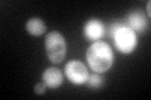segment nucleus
Instances as JSON below:
<instances>
[{
    "label": "nucleus",
    "mask_w": 151,
    "mask_h": 100,
    "mask_svg": "<svg viewBox=\"0 0 151 100\" xmlns=\"http://www.w3.org/2000/svg\"><path fill=\"white\" fill-rule=\"evenodd\" d=\"M87 85L92 89H100L103 85V79L98 75V73H94L92 75H89L87 79Z\"/></svg>",
    "instance_id": "9"
},
{
    "label": "nucleus",
    "mask_w": 151,
    "mask_h": 100,
    "mask_svg": "<svg viewBox=\"0 0 151 100\" xmlns=\"http://www.w3.org/2000/svg\"><path fill=\"white\" fill-rule=\"evenodd\" d=\"M105 34H106L105 25L98 19H89L86 23V25H84L83 35L89 41L100 40Z\"/></svg>",
    "instance_id": "5"
},
{
    "label": "nucleus",
    "mask_w": 151,
    "mask_h": 100,
    "mask_svg": "<svg viewBox=\"0 0 151 100\" xmlns=\"http://www.w3.org/2000/svg\"><path fill=\"white\" fill-rule=\"evenodd\" d=\"M150 5H151V3L147 1V15L150 16V14H151V10H150Z\"/></svg>",
    "instance_id": "11"
},
{
    "label": "nucleus",
    "mask_w": 151,
    "mask_h": 100,
    "mask_svg": "<svg viewBox=\"0 0 151 100\" xmlns=\"http://www.w3.org/2000/svg\"><path fill=\"white\" fill-rule=\"evenodd\" d=\"M86 58L88 65L94 73H105L113 64V53L105 41H94L88 48Z\"/></svg>",
    "instance_id": "1"
},
{
    "label": "nucleus",
    "mask_w": 151,
    "mask_h": 100,
    "mask_svg": "<svg viewBox=\"0 0 151 100\" xmlns=\"http://www.w3.org/2000/svg\"><path fill=\"white\" fill-rule=\"evenodd\" d=\"M45 51L47 56L52 63H60L67 54V44L62 34L58 31H52L45 36Z\"/></svg>",
    "instance_id": "3"
},
{
    "label": "nucleus",
    "mask_w": 151,
    "mask_h": 100,
    "mask_svg": "<svg viewBox=\"0 0 151 100\" xmlns=\"http://www.w3.org/2000/svg\"><path fill=\"white\" fill-rule=\"evenodd\" d=\"M65 77L70 83L81 85L87 83L89 75L83 63L78 60H72L65 65Z\"/></svg>",
    "instance_id": "4"
},
{
    "label": "nucleus",
    "mask_w": 151,
    "mask_h": 100,
    "mask_svg": "<svg viewBox=\"0 0 151 100\" xmlns=\"http://www.w3.org/2000/svg\"><path fill=\"white\" fill-rule=\"evenodd\" d=\"M25 29L29 33L30 35H34V36H40L43 35L45 30H47V26L45 24L43 23V20L39 18H32L27 21L25 24Z\"/></svg>",
    "instance_id": "8"
},
{
    "label": "nucleus",
    "mask_w": 151,
    "mask_h": 100,
    "mask_svg": "<svg viewBox=\"0 0 151 100\" xmlns=\"http://www.w3.org/2000/svg\"><path fill=\"white\" fill-rule=\"evenodd\" d=\"M42 80L43 83L50 89L58 88L63 82V75L60 73L59 69L57 68H48L44 70L43 75H42Z\"/></svg>",
    "instance_id": "6"
},
{
    "label": "nucleus",
    "mask_w": 151,
    "mask_h": 100,
    "mask_svg": "<svg viewBox=\"0 0 151 100\" xmlns=\"http://www.w3.org/2000/svg\"><path fill=\"white\" fill-rule=\"evenodd\" d=\"M45 90H47V85L42 82V83H38L35 84V87H34V93L35 94H44L45 93Z\"/></svg>",
    "instance_id": "10"
},
{
    "label": "nucleus",
    "mask_w": 151,
    "mask_h": 100,
    "mask_svg": "<svg viewBox=\"0 0 151 100\" xmlns=\"http://www.w3.org/2000/svg\"><path fill=\"white\" fill-rule=\"evenodd\" d=\"M129 28H131L134 31H139V33H142L146 30L147 28V20L146 18L144 16V14H141L139 11H134L131 13L129 18H127V24H126Z\"/></svg>",
    "instance_id": "7"
},
{
    "label": "nucleus",
    "mask_w": 151,
    "mask_h": 100,
    "mask_svg": "<svg viewBox=\"0 0 151 100\" xmlns=\"http://www.w3.org/2000/svg\"><path fill=\"white\" fill-rule=\"evenodd\" d=\"M108 34L113 38L117 50L122 54H130L137 46V38L136 33L129 28L126 24L113 23L110 26Z\"/></svg>",
    "instance_id": "2"
}]
</instances>
